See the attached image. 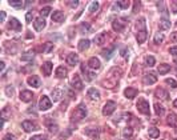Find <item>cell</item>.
Returning a JSON list of instances; mask_svg holds the SVG:
<instances>
[{
  "mask_svg": "<svg viewBox=\"0 0 177 140\" xmlns=\"http://www.w3.org/2000/svg\"><path fill=\"white\" fill-rule=\"evenodd\" d=\"M33 27H35L36 31H43V28L45 27V20L43 17H37L33 22Z\"/></svg>",
  "mask_w": 177,
  "mask_h": 140,
  "instance_id": "e0dca14e",
  "label": "cell"
},
{
  "mask_svg": "<svg viewBox=\"0 0 177 140\" xmlns=\"http://www.w3.org/2000/svg\"><path fill=\"white\" fill-rule=\"evenodd\" d=\"M85 135L89 136L91 139H99L100 137V131L96 127H88L85 128Z\"/></svg>",
  "mask_w": 177,
  "mask_h": 140,
  "instance_id": "9c48e42d",
  "label": "cell"
},
{
  "mask_svg": "<svg viewBox=\"0 0 177 140\" xmlns=\"http://www.w3.org/2000/svg\"><path fill=\"white\" fill-rule=\"evenodd\" d=\"M126 19L123 17V19H116L112 22V28L115 29L116 32H123L125 29V26H126Z\"/></svg>",
  "mask_w": 177,
  "mask_h": 140,
  "instance_id": "3957f363",
  "label": "cell"
},
{
  "mask_svg": "<svg viewBox=\"0 0 177 140\" xmlns=\"http://www.w3.org/2000/svg\"><path fill=\"white\" fill-rule=\"evenodd\" d=\"M146 38H148V32H146V29H142V31H139V32H137L136 39H137V43H139V44H142V43H145Z\"/></svg>",
  "mask_w": 177,
  "mask_h": 140,
  "instance_id": "2e32d148",
  "label": "cell"
},
{
  "mask_svg": "<svg viewBox=\"0 0 177 140\" xmlns=\"http://www.w3.org/2000/svg\"><path fill=\"white\" fill-rule=\"evenodd\" d=\"M32 19H33V13H32V11H29V12H27V15H25V22L31 23Z\"/></svg>",
  "mask_w": 177,
  "mask_h": 140,
  "instance_id": "c3c4849f",
  "label": "cell"
},
{
  "mask_svg": "<svg viewBox=\"0 0 177 140\" xmlns=\"http://www.w3.org/2000/svg\"><path fill=\"white\" fill-rule=\"evenodd\" d=\"M3 140H15V136L11 135V134H8V135H6V136L3 137Z\"/></svg>",
  "mask_w": 177,
  "mask_h": 140,
  "instance_id": "6f0895ef",
  "label": "cell"
},
{
  "mask_svg": "<svg viewBox=\"0 0 177 140\" xmlns=\"http://www.w3.org/2000/svg\"><path fill=\"white\" fill-rule=\"evenodd\" d=\"M10 6L13 7V8H23L25 6V1H15V0H11Z\"/></svg>",
  "mask_w": 177,
  "mask_h": 140,
  "instance_id": "74e56055",
  "label": "cell"
},
{
  "mask_svg": "<svg viewBox=\"0 0 177 140\" xmlns=\"http://www.w3.org/2000/svg\"><path fill=\"white\" fill-rule=\"evenodd\" d=\"M137 109H139V112H141L142 115H151L149 103L146 102L145 99H139V102H137Z\"/></svg>",
  "mask_w": 177,
  "mask_h": 140,
  "instance_id": "5b68a950",
  "label": "cell"
},
{
  "mask_svg": "<svg viewBox=\"0 0 177 140\" xmlns=\"http://www.w3.org/2000/svg\"><path fill=\"white\" fill-rule=\"evenodd\" d=\"M41 72L44 73V76H49L52 72V61H45L41 65Z\"/></svg>",
  "mask_w": 177,
  "mask_h": 140,
  "instance_id": "9a60e30c",
  "label": "cell"
},
{
  "mask_svg": "<svg viewBox=\"0 0 177 140\" xmlns=\"http://www.w3.org/2000/svg\"><path fill=\"white\" fill-rule=\"evenodd\" d=\"M88 98L91 99V100H99L100 99V92H99L96 88H89L88 89Z\"/></svg>",
  "mask_w": 177,
  "mask_h": 140,
  "instance_id": "cb8c5ba5",
  "label": "cell"
},
{
  "mask_svg": "<svg viewBox=\"0 0 177 140\" xmlns=\"http://www.w3.org/2000/svg\"><path fill=\"white\" fill-rule=\"evenodd\" d=\"M171 7H172V12L177 13V0L172 1V3H171Z\"/></svg>",
  "mask_w": 177,
  "mask_h": 140,
  "instance_id": "f5cc1de1",
  "label": "cell"
},
{
  "mask_svg": "<svg viewBox=\"0 0 177 140\" xmlns=\"http://www.w3.org/2000/svg\"><path fill=\"white\" fill-rule=\"evenodd\" d=\"M64 19H65V16H64V13L61 12V11H55L53 13H52V20L56 23H61L64 22Z\"/></svg>",
  "mask_w": 177,
  "mask_h": 140,
  "instance_id": "603a6c76",
  "label": "cell"
},
{
  "mask_svg": "<svg viewBox=\"0 0 177 140\" xmlns=\"http://www.w3.org/2000/svg\"><path fill=\"white\" fill-rule=\"evenodd\" d=\"M157 71L161 73V75H165V73H168L171 71V65H169V64H160L157 67Z\"/></svg>",
  "mask_w": 177,
  "mask_h": 140,
  "instance_id": "1f68e13d",
  "label": "cell"
},
{
  "mask_svg": "<svg viewBox=\"0 0 177 140\" xmlns=\"http://www.w3.org/2000/svg\"><path fill=\"white\" fill-rule=\"evenodd\" d=\"M4 20H6V12L1 11V12H0V22H4Z\"/></svg>",
  "mask_w": 177,
  "mask_h": 140,
  "instance_id": "680465c9",
  "label": "cell"
},
{
  "mask_svg": "<svg viewBox=\"0 0 177 140\" xmlns=\"http://www.w3.org/2000/svg\"><path fill=\"white\" fill-rule=\"evenodd\" d=\"M51 107H52L51 99L48 98V96L43 95L40 98V100H39V109H40V111H47V109H49Z\"/></svg>",
  "mask_w": 177,
  "mask_h": 140,
  "instance_id": "277c9868",
  "label": "cell"
},
{
  "mask_svg": "<svg viewBox=\"0 0 177 140\" xmlns=\"http://www.w3.org/2000/svg\"><path fill=\"white\" fill-rule=\"evenodd\" d=\"M6 92H7V95H8V96H12L13 95V87H11V86L6 87Z\"/></svg>",
  "mask_w": 177,
  "mask_h": 140,
  "instance_id": "816d5d0a",
  "label": "cell"
},
{
  "mask_svg": "<svg viewBox=\"0 0 177 140\" xmlns=\"http://www.w3.org/2000/svg\"><path fill=\"white\" fill-rule=\"evenodd\" d=\"M115 109H116V103L112 102V100H108L105 103V105L103 107V115L109 116V115H112L115 112Z\"/></svg>",
  "mask_w": 177,
  "mask_h": 140,
  "instance_id": "8992f818",
  "label": "cell"
},
{
  "mask_svg": "<svg viewBox=\"0 0 177 140\" xmlns=\"http://www.w3.org/2000/svg\"><path fill=\"white\" fill-rule=\"evenodd\" d=\"M67 76V70L64 67H57L56 68V77L59 79H64Z\"/></svg>",
  "mask_w": 177,
  "mask_h": 140,
  "instance_id": "d6a6232c",
  "label": "cell"
},
{
  "mask_svg": "<svg viewBox=\"0 0 177 140\" xmlns=\"http://www.w3.org/2000/svg\"><path fill=\"white\" fill-rule=\"evenodd\" d=\"M61 95H63V93H61V89L55 88L53 91H52V100H53V102H59L61 99Z\"/></svg>",
  "mask_w": 177,
  "mask_h": 140,
  "instance_id": "4dcf8cb0",
  "label": "cell"
},
{
  "mask_svg": "<svg viewBox=\"0 0 177 140\" xmlns=\"http://www.w3.org/2000/svg\"><path fill=\"white\" fill-rule=\"evenodd\" d=\"M126 51H128V49H126V48H121L120 55H121V56H124V57H126Z\"/></svg>",
  "mask_w": 177,
  "mask_h": 140,
  "instance_id": "91938a15",
  "label": "cell"
},
{
  "mask_svg": "<svg viewBox=\"0 0 177 140\" xmlns=\"http://www.w3.org/2000/svg\"><path fill=\"white\" fill-rule=\"evenodd\" d=\"M67 63L69 65H77L79 64V56L76 54H69L67 56Z\"/></svg>",
  "mask_w": 177,
  "mask_h": 140,
  "instance_id": "ffe728a7",
  "label": "cell"
},
{
  "mask_svg": "<svg viewBox=\"0 0 177 140\" xmlns=\"http://www.w3.org/2000/svg\"><path fill=\"white\" fill-rule=\"evenodd\" d=\"M171 40H172V42H174V43L177 42V32H172V33H171Z\"/></svg>",
  "mask_w": 177,
  "mask_h": 140,
  "instance_id": "9f6ffc18",
  "label": "cell"
},
{
  "mask_svg": "<svg viewBox=\"0 0 177 140\" xmlns=\"http://www.w3.org/2000/svg\"><path fill=\"white\" fill-rule=\"evenodd\" d=\"M84 118H87V107L81 103V104H79L75 109H73L72 116H71V120L72 121H80Z\"/></svg>",
  "mask_w": 177,
  "mask_h": 140,
  "instance_id": "7a4b0ae2",
  "label": "cell"
},
{
  "mask_svg": "<svg viewBox=\"0 0 177 140\" xmlns=\"http://www.w3.org/2000/svg\"><path fill=\"white\" fill-rule=\"evenodd\" d=\"M89 45H91V42H89L88 39H83V40H80L79 42V51H87L89 48Z\"/></svg>",
  "mask_w": 177,
  "mask_h": 140,
  "instance_id": "484cf974",
  "label": "cell"
},
{
  "mask_svg": "<svg viewBox=\"0 0 177 140\" xmlns=\"http://www.w3.org/2000/svg\"><path fill=\"white\" fill-rule=\"evenodd\" d=\"M81 71H83L84 76H85V79L88 80V81H91V80H93L96 77V72H91V71H88L85 68V65H84V64L81 65Z\"/></svg>",
  "mask_w": 177,
  "mask_h": 140,
  "instance_id": "d6986e66",
  "label": "cell"
},
{
  "mask_svg": "<svg viewBox=\"0 0 177 140\" xmlns=\"http://www.w3.org/2000/svg\"><path fill=\"white\" fill-rule=\"evenodd\" d=\"M33 56H35V51H27L24 52V54H22V60L23 61H31L32 59H33Z\"/></svg>",
  "mask_w": 177,
  "mask_h": 140,
  "instance_id": "4316f807",
  "label": "cell"
},
{
  "mask_svg": "<svg viewBox=\"0 0 177 140\" xmlns=\"http://www.w3.org/2000/svg\"><path fill=\"white\" fill-rule=\"evenodd\" d=\"M71 86H72L75 89H79V91L84 88V83L81 81V79H80V76L77 75V73H75V75H73L72 81H71Z\"/></svg>",
  "mask_w": 177,
  "mask_h": 140,
  "instance_id": "52a82bcc",
  "label": "cell"
},
{
  "mask_svg": "<svg viewBox=\"0 0 177 140\" xmlns=\"http://www.w3.org/2000/svg\"><path fill=\"white\" fill-rule=\"evenodd\" d=\"M156 81H157V77H156L155 73H152V72L145 73L144 77H142V83L146 84V86H152V84H155Z\"/></svg>",
  "mask_w": 177,
  "mask_h": 140,
  "instance_id": "ba28073f",
  "label": "cell"
},
{
  "mask_svg": "<svg viewBox=\"0 0 177 140\" xmlns=\"http://www.w3.org/2000/svg\"><path fill=\"white\" fill-rule=\"evenodd\" d=\"M155 111H156V115H158V116H162L165 114V108L161 104H158V103L155 104Z\"/></svg>",
  "mask_w": 177,
  "mask_h": 140,
  "instance_id": "e575fe53",
  "label": "cell"
},
{
  "mask_svg": "<svg viewBox=\"0 0 177 140\" xmlns=\"http://www.w3.org/2000/svg\"><path fill=\"white\" fill-rule=\"evenodd\" d=\"M167 83L169 84L172 88H176V87H177V83H176V80H174V79H167Z\"/></svg>",
  "mask_w": 177,
  "mask_h": 140,
  "instance_id": "f907efd6",
  "label": "cell"
},
{
  "mask_svg": "<svg viewBox=\"0 0 177 140\" xmlns=\"http://www.w3.org/2000/svg\"><path fill=\"white\" fill-rule=\"evenodd\" d=\"M155 95H156V98H158L160 100H168V99H169V93H168L164 88H161V87L156 89Z\"/></svg>",
  "mask_w": 177,
  "mask_h": 140,
  "instance_id": "7c38bea8",
  "label": "cell"
},
{
  "mask_svg": "<svg viewBox=\"0 0 177 140\" xmlns=\"http://www.w3.org/2000/svg\"><path fill=\"white\" fill-rule=\"evenodd\" d=\"M173 105H174V108H177V99H176V100H174V102H173Z\"/></svg>",
  "mask_w": 177,
  "mask_h": 140,
  "instance_id": "6125c7cd",
  "label": "cell"
},
{
  "mask_svg": "<svg viewBox=\"0 0 177 140\" xmlns=\"http://www.w3.org/2000/svg\"><path fill=\"white\" fill-rule=\"evenodd\" d=\"M80 31L83 32V33H85V32H91L92 31V27L89 23H81L80 24Z\"/></svg>",
  "mask_w": 177,
  "mask_h": 140,
  "instance_id": "d590c367",
  "label": "cell"
},
{
  "mask_svg": "<svg viewBox=\"0 0 177 140\" xmlns=\"http://www.w3.org/2000/svg\"><path fill=\"white\" fill-rule=\"evenodd\" d=\"M167 123L171 125V127L177 128V115L176 114H169L168 115V118H167Z\"/></svg>",
  "mask_w": 177,
  "mask_h": 140,
  "instance_id": "7402d4cb",
  "label": "cell"
},
{
  "mask_svg": "<svg viewBox=\"0 0 177 140\" xmlns=\"http://www.w3.org/2000/svg\"><path fill=\"white\" fill-rule=\"evenodd\" d=\"M4 67H6V64H4V61H1V63H0V70H1V72H4Z\"/></svg>",
  "mask_w": 177,
  "mask_h": 140,
  "instance_id": "94428289",
  "label": "cell"
},
{
  "mask_svg": "<svg viewBox=\"0 0 177 140\" xmlns=\"http://www.w3.org/2000/svg\"><path fill=\"white\" fill-rule=\"evenodd\" d=\"M137 28H139V31L145 29V19H140V22H137Z\"/></svg>",
  "mask_w": 177,
  "mask_h": 140,
  "instance_id": "ee69618b",
  "label": "cell"
},
{
  "mask_svg": "<svg viewBox=\"0 0 177 140\" xmlns=\"http://www.w3.org/2000/svg\"><path fill=\"white\" fill-rule=\"evenodd\" d=\"M99 7H100V4L97 3V1H91L89 3V7H88V11L91 13L96 12V11H99Z\"/></svg>",
  "mask_w": 177,
  "mask_h": 140,
  "instance_id": "836d02e7",
  "label": "cell"
},
{
  "mask_svg": "<svg viewBox=\"0 0 177 140\" xmlns=\"http://www.w3.org/2000/svg\"><path fill=\"white\" fill-rule=\"evenodd\" d=\"M32 98H33V93L31 91H28V89H24V91L20 92V100L22 102H31Z\"/></svg>",
  "mask_w": 177,
  "mask_h": 140,
  "instance_id": "5bb4252c",
  "label": "cell"
},
{
  "mask_svg": "<svg viewBox=\"0 0 177 140\" xmlns=\"http://www.w3.org/2000/svg\"><path fill=\"white\" fill-rule=\"evenodd\" d=\"M164 42V33L162 32H157L155 35V43L156 44H161Z\"/></svg>",
  "mask_w": 177,
  "mask_h": 140,
  "instance_id": "f35d334b",
  "label": "cell"
},
{
  "mask_svg": "<svg viewBox=\"0 0 177 140\" xmlns=\"http://www.w3.org/2000/svg\"><path fill=\"white\" fill-rule=\"evenodd\" d=\"M137 89H135V88H126L125 91H124V95H125V98H128V99H133V98H136V95H137Z\"/></svg>",
  "mask_w": 177,
  "mask_h": 140,
  "instance_id": "83f0119b",
  "label": "cell"
},
{
  "mask_svg": "<svg viewBox=\"0 0 177 140\" xmlns=\"http://www.w3.org/2000/svg\"><path fill=\"white\" fill-rule=\"evenodd\" d=\"M88 67H91L92 70H99L101 67V63L97 57H91L88 60Z\"/></svg>",
  "mask_w": 177,
  "mask_h": 140,
  "instance_id": "ac0fdd59",
  "label": "cell"
},
{
  "mask_svg": "<svg viewBox=\"0 0 177 140\" xmlns=\"http://www.w3.org/2000/svg\"><path fill=\"white\" fill-rule=\"evenodd\" d=\"M8 28L13 29V31H20V29H22V24H20V22L17 19H15V17H11L10 23H8Z\"/></svg>",
  "mask_w": 177,
  "mask_h": 140,
  "instance_id": "8fae6325",
  "label": "cell"
},
{
  "mask_svg": "<svg viewBox=\"0 0 177 140\" xmlns=\"http://www.w3.org/2000/svg\"><path fill=\"white\" fill-rule=\"evenodd\" d=\"M36 49H37L39 52H51L53 49V44H52V43H44V44L39 45Z\"/></svg>",
  "mask_w": 177,
  "mask_h": 140,
  "instance_id": "44dd1931",
  "label": "cell"
},
{
  "mask_svg": "<svg viewBox=\"0 0 177 140\" xmlns=\"http://www.w3.org/2000/svg\"><path fill=\"white\" fill-rule=\"evenodd\" d=\"M169 52H171V55H173V56H177V47H171L169 48Z\"/></svg>",
  "mask_w": 177,
  "mask_h": 140,
  "instance_id": "11a10c76",
  "label": "cell"
},
{
  "mask_svg": "<svg viewBox=\"0 0 177 140\" xmlns=\"http://www.w3.org/2000/svg\"><path fill=\"white\" fill-rule=\"evenodd\" d=\"M148 135L152 137V139H156V137L160 136V131L157 130V127L152 125V127H149V130H148Z\"/></svg>",
  "mask_w": 177,
  "mask_h": 140,
  "instance_id": "f1b7e54d",
  "label": "cell"
},
{
  "mask_svg": "<svg viewBox=\"0 0 177 140\" xmlns=\"http://www.w3.org/2000/svg\"><path fill=\"white\" fill-rule=\"evenodd\" d=\"M176 140H177V139H176Z\"/></svg>",
  "mask_w": 177,
  "mask_h": 140,
  "instance_id": "be15d7a7",
  "label": "cell"
},
{
  "mask_svg": "<svg viewBox=\"0 0 177 140\" xmlns=\"http://www.w3.org/2000/svg\"><path fill=\"white\" fill-rule=\"evenodd\" d=\"M105 33H100V35H97L96 36V39H95V43L97 45H103L104 44V42H105Z\"/></svg>",
  "mask_w": 177,
  "mask_h": 140,
  "instance_id": "8d00e7d4",
  "label": "cell"
},
{
  "mask_svg": "<svg viewBox=\"0 0 177 140\" xmlns=\"http://www.w3.org/2000/svg\"><path fill=\"white\" fill-rule=\"evenodd\" d=\"M112 54H113V48H109V49H105V51H103V56H104L105 59H109Z\"/></svg>",
  "mask_w": 177,
  "mask_h": 140,
  "instance_id": "7bdbcfd3",
  "label": "cell"
},
{
  "mask_svg": "<svg viewBox=\"0 0 177 140\" xmlns=\"http://www.w3.org/2000/svg\"><path fill=\"white\" fill-rule=\"evenodd\" d=\"M123 137L125 140H130L133 137V128L132 127H125L123 130Z\"/></svg>",
  "mask_w": 177,
  "mask_h": 140,
  "instance_id": "d4e9b609",
  "label": "cell"
},
{
  "mask_svg": "<svg viewBox=\"0 0 177 140\" xmlns=\"http://www.w3.org/2000/svg\"><path fill=\"white\" fill-rule=\"evenodd\" d=\"M116 6L120 8V10H125V8H128V6H129V1H123V0H119L116 3Z\"/></svg>",
  "mask_w": 177,
  "mask_h": 140,
  "instance_id": "b9f144b4",
  "label": "cell"
},
{
  "mask_svg": "<svg viewBox=\"0 0 177 140\" xmlns=\"http://www.w3.org/2000/svg\"><path fill=\"white\" fill-rule=\"evenodd\" d=\"M67 6L72 7V8H75V7L79 6V1L77 0H71V1H67Z\"/></svg>",
  "mask_w": 177,
  "mask_h": 140,
  "instance_id": "681fc988",
  "label": "cell"
},
{
  "mask_svg": "<svg viewBox=\"0 0 177 140\" xmlns=\"http://www.w3.org/2000/svg\"><path fill=\"white\" fill-rule=\"evenodd\" d=\"M145 64L148 65V67H153V65L156 64L155 56H146V57H145Z\"/></svg>",
  "mask_w": 177,
  "mask_h": 140,
  "instance_id": "ab89813d",
  "label": "cell"
},
{
  "mask_svg": "<svg viewBox=\"0 0 177 140\" xmlns=\"http://www.w3.org/2000/svg\"><path fill=\"white\" fill-rule=\"evenodd\" d=\"M121 77V70L120 68H111L109 71V76L103 81V87L105 88H115L117 84V80Z\"/></svg>",
  "mask_w": 177,
  "mask_h": 140,
  "instance_id": "6da1fadb",
  "label": "cell"
},
{
  "mask_svg": "<svg viewBox=\"0 0 177 140\" xmlns=\"http://www.w3.org/2000/svg\"><path fill=\"white\" fill-rule=\"evenodd\" d=\"M133 6H135V8H133V12L135 13H137L140 11V7H141V3H140V1H133Z\"/></svg>",
  "mask_w": 177,
  "mask_h": 140,
  "instance_id": "7dc6e473",
  "label": "cell"
},
{
  "mask_svg": "<svg viewBox=\"0 0 177 140\" xmlns=\"http://www.w3.org/2000/svg\"><path fill=\"white\" fill-rule=\"evenodd\" d=\"M48 130H49V132H53V134H56L57 130H59V127H57V124L55 123V124H49V125H48Z\"/></svg>",
  "mask_w": 177,
  "mask_h": 140,
  "instance_id": "bcb514c9",
  "label": "cell"
},
{
  "mask_svg": "<svg viewBox=\"0 0 177 140\" xmlns=\"http://www.w3.org/2000/svg\"><path fill=\"white\" fill-rule=\"evenodd\" d=\"M27 83H28L31 87H33V88H39V87H40V84H41V81H40V79H39L37 76H35V75H32V76H29V77H28V80H27Z\"/></svg>",
  "mask_w": 177,
  "mask_h": 140,
  "instance_id": "4fadbf2b",
  "label": "cell"
},
{
  "mask_svg": "<svg viewBox=\"0 0 177 140\" xmlns=\"http://www.w3.org/2000/svg\"><path fill=\"white\" fill-rule=\"evenodd\" d=\"M157 6L158 7H161V8H158V10H161V12H167V10H165V3H164V1H158V3H157Z\"/></svg>",
  "mask_w": 177,
  "mask_h": 140,
  "instance_id": "db71d44e",
  "label": "cell"
},
{
  "mask_svg": "<svg viewBox=\"0 0 177 140\" xmlns=\"http://www.w3.org/2000/svg\"><path fill=\"white\" fill-rule=\"evenodd\" d=\"M29 140H48V137L45 135H35V136H32Z\"/></svg>",
  "mask_w": 177,
  "mask_h": 140,
  "instance_id": "f6af8a7d",
  "label": "cell"
},
{
  "mask_svg": "<svg viewBox=\"0 0 177 140\" xmlns=\"http://www.w3.org/2000/svg\"><path fill=\"white\" fill-rule=\"evenodd\" d=\"M51 12V7H44V8H41L40 10V17H43L44 19L45 16H48Z\"/></svg>",
  "mask_w": 177,
  "mask_h": 140,
  "instance_id": "60d3db41",
  "label": "cell"
},
{
  "mask_svg": "<svg viewBox=\"0 0 177 140\" xmlns=\"http://www.w3.org/2000/svg\"><path fill=\"white\" fill-rule=\"evenodd\" d=\"M22 127H23V130H24L25 132H32V131H36L39 128L35 123H32V121H29V120H24V121H23Z\"/></svg>",
  "mask_w": 177,
  "mask_h": 140,
  "instance_id": "30bf717a",
  "label": "cell"
},
{
  "mask_svg": "<svg viewBox=\"0 0 177 140\" xmlns=\"http://www.w3.org/2000/svg\"><path fill=\"white\" fill-rule=\"evenodd\" d=\"M172 26V23L169 19H167V17H162L161 20H160V28L161 29H169Z\"/></svg>",
  "mask_w": 177,
  "mask_h": 140,
  "instance_id": "f546056e",
  "label": "cell"
}]
</instances>
